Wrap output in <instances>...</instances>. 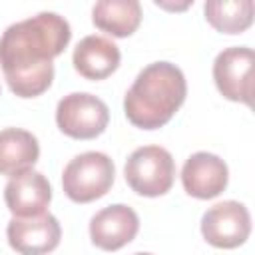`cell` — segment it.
<instances>
[{"label":"cell","mask_w":255,"mask_h":255,"mask_svg":"<svg viewBox=\"0 0 255 255\" xmlns=\"http://www.w3.org/2000/svg\"><path fill=\"white\" fill-rule=\"evenodd\" d=\"M72 38L70 24L56 12H40L10 24L0 38V66L8 88L18 98L44 94L54 80L52 60Z\"/></svg>","instance_id":"obj_1"},{"label":"cell","mask_w":255,"mask_h":255,"mask_svg":"<svg viewBox=\"0 0 255 255\" xmlns=\"http://www.w3.org/2000/svg\"><path fill=\"white\" fill-rule=\"evenodd\" d=\"M187 96L183 72L171 62L145 66L124 98L126 118L141 129L165 126Z\"/></svg>","instance_id":"obj_2"},{"label":"cell","mask_w":255,"mask_h":255,"mask_svg":"<svg viewBox=\"0 0 255 255\" xmlns=\"http://www.w3.org/2000/svg\"><path fill=\"white\" fill-rule=\"evenodd\" d=\"M116 177L110 155L102 151H86L70 159L62 173L64 193L76 203H90L104 197Z\"/></svg>","instance_id":"obj_3"},{"label":"cell","mask_w":255,"mask_h":255,"mask_svg":"<svg viewBox=\"0 0 255 255\" xmlns=\"http://www.w3.org/2000/svg\"><path fill=\"white\" fill-rule=\"evenodd\" d=\"M124 175L135 193L143 197H159L173 185L175 161L165 147L143 145L128 157Z\"/></svg>","instance_id":"obj_4"},{"label":"cell","mask_w":255,"mask_h":255,"mask_svg":"<svg viewBox=\"0 0 255 255\" xmlns=\"http://www.w3.org/2000/svg\"><path fill=\"white\" fill-rule=\"evenodd\" d=\"M110 122L108 106L88 94V92H74L64 96L56 108V124L62 133L74 139H94L98 137Z\"/></svg>","instance_id":"obj_5"},{"label":"cell","mask_w":255,"mask_h":255,"mask_svg":"<svg viewBox=\"0 0 255 255\" xmlns=\"http://www.w3.org/2000/svg\"><path fill=\"white\" fill-rule=\"evenodd\" d=\"M253 62L255 54L247 46L225 48L213 62V80L223 98L253 104Z\"/></svg>","instance_id":"obj_6"},{"label":"cell","mask_w":255,"mask_h":255,"mask_svg":"<svg viewBox=\"0 0 255 255\" xmlns=\"http://www.w3.org/2000/svg\"><path fill=\"white\" fill-rule=\"evenodd\" d=\"M205 241L219 249H233L247 241L251 233V215L239 201L227 199L211 205L201 217Z\"/></svg>","instance_id":"obj_7"},{"label":"cell","mask_w":255,"mask_h":255,"mask_svg":"<svg viewBox=\"0 0 255 255\" xmlns=\"http://www.w3.org/2000/svg\"><path fill=\"white\" fill-rule=\"evenodd\" d=\"M8 243L20 255H46L54 251L62 237V227L52 213L34 217H12L6 227Z\"/></svg>","instance_id":"obj_8"},{"label":"cell","mask_w":255,"mask_h":255,"mask_svg":"<svg viewBox=\"0 0 255 255\" xmlns=\"http://www.w3.org/2000/svg\"><path fill=\"white\" fill-rule=\"evenodd\" d=\"M139 229L137 213L124 203H114L100 209L90 219L92 243L104 251H118L128 245Z\"/></svg>","instance_id":"obj_9"},{"label":"cell","mask_w":255,"mask_h":255,"mask_svg":"<svg viewBox=\"0 0 255 255\" xmlns=\"http://www.w3.org/2000/svg\"><path fill=\"white\" fill-rule=\"evenodd\" d=\"M229 181L227 163L207 151H197L189 155L181 169V183L183 189L197 199H211L217 197Z\"/></svg>","instance_id":"obj_10"},{"label":"cell","mask_w":255,"mask_h":255,"mask_svg":"<svg viewBox=\"0 0 255 255\" xmlns=\"http://www.w3.org/2000/svg\"><path fill=\"white\" fill-rule=\"evenodd\" d=\"M50 199L52 187L48 179L34 169L10 177L4 187V201L14 217H34L46 213Z\"/></svg>","instance_id":"obj_11"},{"label":"cell","mask_w":255,"mask_h":255,"mask_svg":"<svg viewBox=\"0 0 255 255\" xmlns=\"http://www.w3.org/2000/svg\"><path fill=\"white\" fill-rule=\"evenodd\" d=\"M120 48L106 36H86L82 38L72 54L74 68L86 80H104L112 76L120 66Z\"/></svg>","instance_id":"obj_12"},{"label":"cell","mask_w":255,"mask_h":255,"mask_svg":"<svg viewBox=\"0 0 255 255\" xmlns=\"http://www.w3.org/2000/svg\"><path fill=\"white\" fill-rule=\"evenodd\" d=\"M40 157V145L34 133L20 128L0 131V175H20L34 167Z\"/></svg>","instance_id":"obj_13"},{"label":"cell","mask_w":255,"mask_h":255,"mask_svg":"<svg viewBox=\"0 0 255 255\" xmlns=\"http://www.w3.org/2000/svg\"><path fill=\"white\" fill-rule=\"evenodd\" d=\"M92 22L102 32L126 38L137 30L141 22V6L137 0H100L92 8Z\"/></svg>","instance_id":"obj_14"},{"label":"cell","mask_w":255,"mask_h":255,"mask_svg":"<svg viewBox=\"0 0 255 255\" xmlns=\"http://www.w3.org/2000/svg\"><path fill=\"white\" fill-rule=\"evenodd\" d=\"M203 12L205 20L223 34H241L253 22L251 0H209Z\"/></svg>","instance_id":"obj_15"},{"label":"cell","mask_w":255,"mask_h":255,"mask_svg":"<svg viewBox=\"0 0 255 255\" xmlns=\"http://www.w3.org/2000/svg\"><path fill=\"white\" fill-rule=\"evenodd\" d=\"M133 255H151V253H133Z\"/></svg>","instance_id":"obj_16"}]
</instances>
